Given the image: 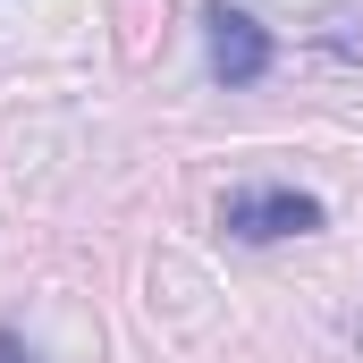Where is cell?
Returning <instances> with one entry per match:
<instances>
[{
	"instance_id": "cell-1",
	"label": "cell",
	"mask_w": 363,
	"mask_h": 363,
	"mask_svg": "<svg viewBox=\"0 0 363 363\" xmlns=\"http://www.w3.org/2000/svg\"><path fill=\"white\" fill-rule=\"evenodd\" d=\"M330 211H321V194H296V186H237L228 203H220V228L228 237H245V245H279V237H313Z\"/></svg>"
},
{
	"instance_id": "cell-2",
	"label": "cell",
	"mask_w": 363,
	"mask_h": 363,
	"mask_svg": "<svg viewBox=\"0 0 363 363\" xmlns=\"http://www.w3.org/2000/svg\"><path fill=\"white\" fill-rule=\"evenodd\" d=\"M203 43H211V77H220L228 93H245V85L271 77V34H262L245 9L211 0V9H203Z\"/></svg>"
},
{
	"instance_id": "cell-3",
	"label": "cell",
	"mask_w": 363,
	"mask_h": 363,
	"mask_svg": "<svg viewBox=\"0 0 363 363\" xmlns=\"http://www.w3.org/2000/svg\"><path fill=\"white\" fill-rule=\"evenodd\" d=\"M0 363H43V355H34V347H26L17 330H0Z\"/></svg>"
}]
</instances>
